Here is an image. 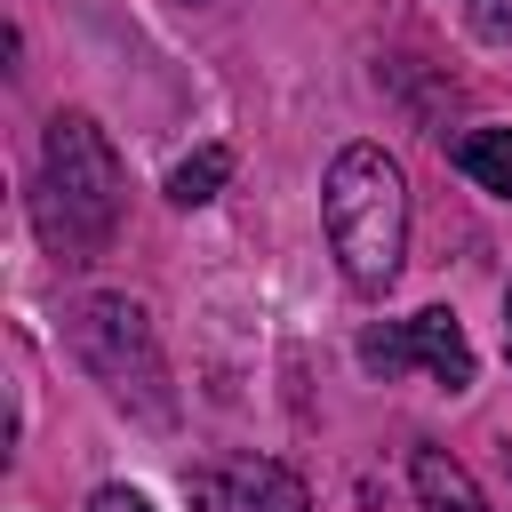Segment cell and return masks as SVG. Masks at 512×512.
Masks as SVG:
<instances>
[{
	"label": "cell",
	"instance_id": "obj_1",
	"mask_svg": "<svg viewBox=\"0 0 512 512\" xmlns=\"http://www.w3.org/2000/svg\"><path fill=\"white\" fill-rule=\"evenodd\" d=\"M32 224L64 264H88L112 240V224H120V160H112V144H104V128L88 112H56L48 120Z\"/></svg>",
	"mask_w": 512,
	"mask_h": 512
},
{
	"label": "cell",
	"instance_id": "obj_2",
	"mask_svg": "<svg viewBox=\"0 0 512 512\" xmlns=\"http://www.w3.org/2000/svg\"><path fill=\"white\" fill-rule=\"evenodd\" d=\"M320 208H328V248L344 264L352 288H392L400 272V248H408V176L384 144H344L328 184H320Z\"/></svg>",
	"mask_w": 512,
	"mask_h": 512
},
{
	"label": "cell",
	"instance_id": "obj_3",
	"mask_svg": "<svg viewBox=\"0 0 512 512\" xmlns=\"http://www.w3.org/2000/svg\"><path fill=\"white\" fill-rule=\"evenodd\" d=\"M64 344H72V360H80L120 408H136L144 424H168V416H176L168 360H160V336H152V320H144L136 296H80L72 320H64Z\"/></svg>",
	"mask_w": 512,
	"mask_h": 512
},
{
	"label": "cell",
	"instance_id": "obj_4",
	"mask_svg": "<svg viewBox=\"0 0 512 512\" xmlns=\"http://www.w3.org/2000/svg\"><path fill=\"white\" fill-rule=\"evenodd\" d=\"M184 488H192L200 512H312L304 480L288 464H272V456H224V464L192 472Z\"/></svg>",
	"mask_w": 512,
	"mask_h": 512
},
{
	"label": "cell",
	"instance_id": "obj_5",
	"mask_svg": "<svg viewBox=\"0 0 512 512\" xmlns=\"http://www.w3.org/2000/svg\"><path fill=\"white\" fill-rule=\"evenodd\" d=\"M408 344H416V368H424L432 384H448V392H464V384H472V344H464V328H456V312H448V304L416 312V320H408Z\"/></svg>",
	"mask_w": 512,
	"mask_h": 512
},
{
	"label": "cell",
	"instance_id": "obj_6",
	"mask_svg": "<svg viewBox=\"0 0 512 512\" xmlns=\"http://www.w3.org/2000/svg\"><path fill=\"white\" fill-rule=\"evenodd\" d=\"M408 480H416V496H424V512H488V496L472 488V472L448 456V448H416V464H408Z\"/></svg>",
	"mask_w": 512,
	"mask_h": 512
},
{
	"label": "cell",
	"instance_id": "obj_7",
	"mask_svg": "<svg viewBox=\"0 0 512 512\" xmlns=\"http://www.w3.org/2000/svg\"><path fill=\"white\" fill-rule=\"evenodd\" d=\"M448 160H456L480 192L512 200V128H464V136L448 144Z\"/></svg>",
	"mask_w": 512,
	"mask_h": 512
},
{
	"label": "cell",
	"instance_id": "obj_8",
	"mask_svg": "<svg viewBox=\"0 0 512 512\" xmlns=\"http://www.w3.org/2000/svg\"><path fill=\"white\" fill-rule=\"evenodd\" d=\"M224 176H232V152H224V144H200L192 160L168 168V200H176V208H200V200H216Z\"/></svg>",
	"mask_w": 512,
	"mask_h": 512
},
{
	"label": "cell",
	"instance_id": "obj_9",
	"mask_svg": "<svg viewBox=\"0 0 512 512\" xmlns=\"http://www.w3.org/2000/svg\"><path fill=\"white\" fill-rule=\"evenodd\" d=\"M360 368H368V376H384V384H392V376H408V368H416L408 320H400V328H368V336H360Z\"/></svg>",
	"mask_w": 512,
	"mask_h": 512
},
{
	"label": "cell",
	"instance_id": "obj_10",
	"mask_svg": "<svg viewBox=\"0 0 512 512\" xmlns=\"http://www.w3.org/2000/svg\"><path fill=\"white\" fill-rule=\"evenodd\" d=\"M472 32L480 40H512V0H472Z\"/></svg>",
	"mask_w": 512,
	"mask_h": 512
},
{
	"label": "cell",
	"instance_id": "obj_11",
	"mask_svg": "<svg viewBox=\"0 0 512 512\" xmlns=\"http://www.w3.org/2000/svg\"><path fill=\"white\" fill-rule=\"evenodd\" d=\"M88 512H152V504H144L136 488H96V496H88Z\"/></svg>",
	"mask_w": 512,
	"mask_h": 512
},
{
	"label": "cell",
	"instance_id": "obj_12",
	"mask_svg": "<svg viewBox=\"0 0 512 512\" xmlns=\"http://www.w3.org/2000/svg\"><path fill=\"white\" fill-rule=\"evenodd\" d=\"M504 344H512V288H504Z\"/></svg>",
	"mask_w": 512,
	"mask_h": 512
}]
</instances>
